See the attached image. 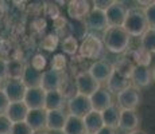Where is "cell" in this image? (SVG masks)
I'll return each mask as SVG.
<instances>
[{
  "label": "cell",
  "mask_w": 155,
  "mask_h": 134,
  "mask_svg": "<svg viewBox=\"0 0 155 134\" xmlns=\"http://www.w3.org/2000/svg\"><path fill=\"white\" fill-rule=\"evenodd\" d=\"M104 47L112 54H123L130 47L131 36L123 27H108L103 35Z\"/></svg>",
  "instance_id": "obj_1"
},
{
  "label": "cell",
  "mask_w": 155,
  "mask_h": 134,
  "mask_svg": "<svg viewBox=\"0 0 155 134\" xmlns=\"http://www.w3.org/2000/svg\"><path fill=\"white\" fill-rule=\"evenodd\" d=\"M123 28L128 32L131 38H142L143 34L148 30L147 20L144 16V10H140L138 7L128 8V14Z\"/></svg>",
  "instance_id": "obj_2"
},
{
  "label": "cell",
  "mask_w": 155,
  "mask_h": 134,
  "mask_svg": "<svg viewBox=\"0 0 155 134\" xmlns=\"http://www.w3.org/2000/svg\"><path fill=\"white\" fill-rule=\"evenodd\" d=\"M104 50V42L101 38L96 36L94 34L86 35L82 40V43L80 44V55L85 59H99L103 55Z\"/></svg>",
  "instance_id": "obj_3"
},
{
  "label": "cell",
  "mask_w": 155,
  "mask_h": 134,
  "mask_svg": "<svg viewBox=\"0 0 155 134\" xmlns=\"http://www.w3.org/2000/svg\"><path fill=\"white\" fill-rule=\"evenodd\" d=\"M74 83H76L77 93L85 95V97H92L97 90L101 89V85L89 74L88 70L80 71L74 78Z\"/></svg>",
  "instance_id": "obj_4"
},
{
  "label": "cell",
  "mask_w": 155,
  "mask_h": 134,
  "mask_svg": "<svg viewBox=\"0 0 155 134\" xmlns=\"http://www.w3.org/2000/svg\"><path fill=\"white\" fill-rule=\"evenodd\" d=\"M116 98H117L116 105L120 107V110H136V107L140 105L142 101L140 90L136 89L135 86H131L124 91L119 93Z\"/></svg>",
  "instance_id": "obj_5"
},
{
  "label": "cell",
  "mask_w": 155,
  "mask_h": 134,
  "mask_svg": "<svg viewBox=\"0 0 155 134\" xmlns=\"http://www.w3.org/2000/svg\"><path fill=\"white\" fill-rule=\"evenodd\" d=\"M68 107V114L70 115H76V117L84 118L86 114L92 111V103H91V98L85 97L82 94H76L73 98H70L66 103Z\"/></svg>",
  "instance_id": "obj_6"
},
{
  "label": "cell",
  "mask_w": 155,
  "mask_h": 134,
  "mask_svg": "<svg viewBox=\"0 0 155 134\" xmlns=\"http://www.w3.org/2000/svg\"><path fill=\"white\" fill-rule=\"evenodd\" d=\"M88 71L100 85H103V83H107L111 79L112 74L115 73V66L112 63H109V62L100 59V61H94L89 66Z\"/></svg>",
  "instance_id": "obj_7"
},
{
  "label": "cell",
  "mask_w": 155,
  "mask_h": 134,
  "mask_svg": "<svg viewBox=\"0 0 155 134\" xmlns=\"http://www.w3.org/2000/svg\"><path fill=\"white\" fill-rule=\"evenodd\" d=\"M2 90L7 95L10 102H22L25 99L27 87L20 79H7L2 86Z\"/></svg>",
  "instance_id": "obj_8"
},
{
  "label": "cell",
  "mask_w": 155,
  "mask_h": 134,
  "mask_svg": "<svg viewBox=\"0 0 155 134\" xmlns=\"http://www.w3.org/2000/svg\"><path fill=\"white\" fill-rule=\"evenodd\" d=\"M128 14V8L121 2H113V4L105 11L108 27H123Z\"/></svg>",
  "instance_id": "obj_9"
},
{
  "label": "cell",
  "mask_w": 155,
  "mask_h": 134,
  "mask_svg": "<svg viewBox=\"0 0 155 134\" xmlns=\"http://www.w3.org/2000/svg\"><path fill=\"white\" fill-rule=\"evenodd\" d=\"M65 82V75L61 71H57L50 67L49 70H45L42 73V83L41 87L45 91H55L61 90L62 85Z\"/></svg>",
  "instance_id": "obj_10"
},
{
  "label": "cell",
  "mask_w": 155,
  "mask_h": 134,
  "mask_svg": "<svg viewBox=\"0 0 155 134\" xmlns=\"http://www.w3.org/2000/svg\"><path fill=\"white\" fill-rule=\"evenodd\" d=\"M85 28L88 31H105L108 28V22H107V15L104 11H100L97 8H92L88 16L84 19Z\"/></svg>",
  "instance_id": "obj_11"
},
{
  "label": "cell",
  "mask_w": 155,
  "mask_h": 134,
  "mask_svg": "<svg viewBox=\"0 0 155 134\" xmlns=\"http://www.w3.org/2000/svg\"><path fill=\"white\" fill-rule=\"evenodd\" d=\"M45 101H46V91L42 87L27 89L23 102L30 110L45 109Z\"/></svg>",
  "instance_id": "obj_12"
},
{
  "label": "cell",
  "mask_w": 155,
  "mask_h": 134,
  "mask_svg": "<svg viewBox=\"0 0 155 134\" xmlns=\"http://www.w3.org/2000/svg\"><path fill=\"white\" fill-rule=\"evenodd\" d=\"M91 98V103H92V109L96 110V111H104L105 109H108L109 106L113 105V98H112V93L108 89L101 87L100 90H97Z\"/></svg>",
  "instance_id": "obj_13"
},
{
  "label": "cell",
  "mask_w": 155,
  "mask_h": 134,
  "mask_svg": "<svg viewBox=\"0 0 155 134\" xmlns=\"http://www.w3.org/2000/svg\"><path fill=\"white\" fill-rule=\"evenodd\" d=\"M131 82L139 90L143 87H147L153 82V70L148 66H135L132 71V76H131Z\"/></svg>",
  "instance_id": "obj_14"
},
{
  "label": "cell",
  "mask_w": 155,
  "mask_h": 134,
  "mask_svg": "<svg viewBox=\"0 0 155 134\" xmlns=\"http://www.w3.org/2000/svg\"><path fill=\"white\" fill-rule=\"evenodd\" d=\"M139 122H140V118H139L136 110H121L117 129L126 133H132L138 130Z\"/></svg>",
  "instance_id": "obj_15"
},
{
  "label": "cell",
  "mask_w": 155,
  "mask_h": 134,
  "mask_svg": "<svg viewBox=\"0 0 155 134\" xmlns=\"http://www.w3.org/2000/svg\"><path fill=\"white\" fill-rule=\"evenodd\" d=\"M91 3L86 0H71L68 3V15L73 20H82L91 12Z\"/></svg>",
  "instance_id": "obj_16"
},
{
  "label": "cell",
  "mask_w": 155,
  "mask_h": 134,
  "mask_svg": "<svg viewBox=\"0 0 155 134\" xmlns=\"http://www.w3.org/2000/svg\"><path fill=\"white\" fill-rule=\"evenodd\" d=\"M68 115L69 114H68L65 110H51V111H47L46 130L47 132L64 130L65 125H66V121H68Z\"/></svg>",
  "instance_id": "obj_17"
},
{
  "label": "cell",
  "mask_w": 155,
  "mask_h": 134,
  "mask_svg": "<svg viewBox=\"0 0 155 134\" xmlns=\"http://www.w3.org/2000/svg\"><path fill=\"white\" fill-rule=\"evenodd\" d=\"M46 121H47V111L45 109L30 110L26 122L34 132H42L46 130Z\"/></svg>",
  "instance_id": "obj_18"
},
{
  "label": "cell",
  "mask_w": 155,
  "mask_h": 134,
  "mask_svg": "<svg viewBox=\"0 0 155 134\" xmlns=\"http://www.w3.org/2000/svg\"><path fill=\"white\" fill-rule=\"evenodd\" d=\"M28 111L30 109L26 106V103L23 101L22 102H12L8 106L5 115L10 118V121L12 123H19V122H26Z\"/></svg>",
  "instance_id": "obj_19"
},
{
  "label": "cell",
  "mask_w": 155,
  "mask_h": 134,
  "mask_svg": "<svg viewBox=\"0 0 155 134\" xmlns=\"http://www.w3.org/2000/svg\"><path fill=\"white\" fill-rule=\"evenodd\" d=\"M68 103V99L62 94L61 90L55 91H46V101H45V110H64L65 105Z\"/></svg>",
  "instance_id": "obj_20"
},
{
  "label": "cell",
  "mask_w": 155,
  "mask_h": 134,
  "mask_svg": "<svg viewBox=\"0 0 155 134\" xmlns=\"http://www.w3.org/2000/svg\"><path fill=\"white\" fill-rule=\"evenodd\" d=\"M82 120H84V125L88 134H96L100 129L104 127V121L103 117H101V113L96 111V110H92Z\"/></svg>",
  "instance_id": "obj_21"
},
{
  "label": "cell",
  "mask_w": 155,
  "mask_h": 134,
  "mask_svg": "<svg viewBox=\"0 0 155 134\" xmlns=\"http://www.w3.org/2000/svg\"><path fill=\"white\" fill-rule=\"evenodd\" d=\"M20 80H22L23 85L27 89L41 87V83H42V73L35 70V68L31 67L30 64H26L25 73H23V76Z\"/></svg>",
  "instance_id": "obj_22"
},
{
  "label": "cell",
  "mask_w": 155,
  "mask_h": 134,
  "mask_svg": "<svg viewBox=\"0 0 155 134\" xmlns=\"http://www.w3.org/2000/svg\"><path fill=\"white\" fill-rule=\"evenodd\" d=\"M128 87H131V79L123 76L121 74H119L117 71H115V73L112 74L111 79L107 82V89H108L111 93H115L116 95L119 93H121V91H124Z\"/></svg>",
  "instance_id": "obj_23"
},
{
  "label": "cell",
  "mask_w": 155,
  "mask_h": 134,
  "mask_svg": "<svg viewBox=\"0 0 155 134\" xmlns=\"http://www.w3.org/2000/svg\"><path fill=\"white\" fill-rule=\"evenodd\" d=\"M120 114H121V110L116 103H113V105L109 106L108 109H105L104 111H101V117H103V121H104V126L117 129L119 122H120Z\"/></svg>",
  "instance_id": "obj_24"
},
{
  "label": "cell",
  "mask_w": 155,
  "mask_h": 134,
  "mask_svg": "<svg viewBox=\"0 0 155 134\" xmlns=\"http://www.w3.org/2000/svg\"><path fill=\"white\" fill-rule=\"evenodd\" d=\"M65 134H88L84 125V120L76 115H68L66 125L64 127Z\"/></svg>",
  "instance_id": "obj_25"
},
{
  "label": "cell",
  "mask_w": 155,
  "mask_h": 134,
  "mask_svg": "<svg viewBox=\"0 0 155 134\" xmlns=\"http://www.w3.org/2000/svg\"><path fill=\"white\" fill-rule=\"evenodd\" d=\"M130 59L134 62L135 66H148L150 67L151 59H153V54L148 52L143 47H138L134 48L130 54Z\"/></svg>",
  "instance_id": "obj_26"
},
{
  "label": "cell",
  "mask_w": 155,
  "mask_h": 134,
  "mask_svg": "<svg viewBox=\"0 0 155 134\" xmlns=\"http://www.w3.org/2000/svg\"><path fill=\"white\" fill-rule=\"evenodd\" d=\"M8 61V79H22L26 64L20 59H7Z\"/></svg>",
  "instance_id": "obj_27"
},
{
  "label": "cell",
  "mask_w": 155,
  "mask_h": 134,
  "mask_svg": "<svg viewBox=\"0 0 155 134\" xmlns=\"http://www.w3.org/2000/svg\"><path fill=\"white\" fill-rule=\"evenodd\" d=\"M61 47L64 54H66V55H76L80 51V44L77 42L76 36H73V35L65 36L61 42Z\"/></svg>",
  "instance_id": "obj_28"
},
{
  "label": "cell",
  "mask_w": 155,
  "mask_h": 134,
  "mask_svg": "<svg viewBox=\"0 0 155 134\" xmlns=\"http://www.w3.org/2000/svg\"><path fill=\"white\" fill-rule=\"evenodd\" d=\"M134 68H135V64H134V62L130 58H121L115 64V71H117L119 74H121V75L128 79H131V76H132Z\"/></svg>",
  "instance_id": "obj_29"
},
{
  "label": "cell",
  "mask_w": 155,
  "mask_h": 134,
  "mask_svg": "<svg viewBox=\"0 0 155 134\" xmlns=\"http://www.w3.org/2000/svg\"><path fill=\"white\" fill-rule=\"evenodd\" d=\"M140 47L147 50L148 52L155 54V30L148 28L143 34V36L140 38Z\"/></svg>",
  "instance_id": "obj_30"
},
{
  "label": "cell",
  "mask_w": 155,
  "mask_h": 134,
  "mask_svg": "<svg viewBox=\"0 0 155 134\" xmlns=\"http://www.w3.org/2000/svg\"><path fill=\"white\" fill-rule=\"evenodd\" d=\"M59 44V36L57 34H47L46 36L42 39V43H41V46H42L43 50H46V51L49 52H53L57 50V47H58Z\"/></svg>",
  "instance_id": "obj_31"
},
{
  "label": "cell",
  "mask_w": 155,
  "mask_h": 134,
  "mask_svg": "<svg viewBox=\"0 0 155 134\" xmlns=\"http://www.w3.org/2000/svg\"><path fill=\"white\" fill-rule=\"evenodd\" d=\"M68 66V59L65 56V54H55L53 56V61H51V68H54L57 71H61L64 73V70Z\"/></svg>",
  "instance_id": "obj_32"
},
{
  "label": "cell",
  "mask_w": 155,
  "mask_h": 134,
  "mask_svg": "<svg viewBox=\"0 0 155 134\" xmlns=\"http://www.w3.org/2000/svg\"><path fill=\"white\" fill-rule=\"evenodd\" d=\"M30 66L34 67L35 70L41 71V73H43V71H45V67L47 66V59H46V56H45L43 54H35V55L31 58Z\"/></svg>",
  "instance_id": "obj_33"
},
{
  "label": "cell",
  "mask_w": 155,
  "mask_h": 134,
  "mask_svg": "<svg viewBox=\"0 0 155 134\" xmlns=\"http://www.w3.org/2000/svg\"><path fill=\"white\" fill-rule=\"evenodd\" d=\"M10 134H35V132L27 125V122H19L14 123Z\"/></svg>",
  "instance_id": "obj_34"
},
{
  "label": "cell",
  "mask_w": 155,
  "mask_h": 134,
  "mask_svg": "<svg viewBox=\"0 0 155 134\" xmlns=\"http://www.w3.org/2000/svg\"><path fill=\"white\" fill-rule=\"evenodd\" d=\"M45 15L46 16H49L50 19H53V20H57L58 17H61L59 16V8L55 5V3H45Z\"/></svg>",
  "instance_id": "obj_35"
},
{
  "label": "cell",
  "mask_w": 155,
  "mask_h": 134,
  "mask_svg": "<svg viewBox=\"0 0 155 134\" xmlns=\"http://www.w3.org/2000/svg\"><path fill=\"white\" fill-rule=\"evenodd\" d=\"M144 16L150 30H155V3L150 7L144 8Z\"/></svg>",
  "instance_id": "obj_36"
},
{
  "label": "cell",
  "mask_w": 155,
  "mask_h": 134,
  "mask_svg": "<svg viewBox=\"0 0 155 134\" xmlns=\"http://www.w3.org/2000/svg\"><path fill=\"white\" fill-rule=\"evenodd\" d=\"M12 122L5 114H0V134H10L12 129Z\"/></svg>",
  "instance_id": "obj_37"
},
{
  "label": "cell",
  "mask_w": 155,
  "mask_h": 134,
  "mask_svg": "<svg viewBox=\"0 0 155 134\" xmlns=\"http://www.w3.org/2000/svg\"><path fill=\"white\" fill-rule=\"evenodd\" d=\"M113 2H115V0H94L92 4H93V8H97V10L105 12V11L113 4Z\"/></svg>",
  "instance_id": "obj_38"
},
{
  "label": "cell",
  "mask_w": 155,
  "mask_h": 134,
  "mask_svg": "<svg viewBox=\"0 0 155 134\" xmlns=\"http://www.w3.org/2000/svg\"><path fill=\"white\" fill-rule=\"evenodd\" d=\"M8 79V61L0 58V82Z\"/></svg>",
  "instance_id": "obj_39"
},
{
  "label": "cell",
  "mask_w": 155,
  "mask_h": 134,
  "mask_svg": "<svg viewBox=\"0 0 155 134\" xmlns=\"http://www.w3.org/2000/svg\"><path fill=\"white\" fill-rule=\"evenodd\" d=\"M10 99L7 98V95L4 94V91L0 89V114H5L8 106H10Z\"/></svg>",
  "instance_id": "obj_40"
},
{
  "label": "cell",
  "mask_w": 155,
  "mask_h": 134,
  "mask_svg": "<svg viewBox=\"0 0 155 134\" xmlns=\"http://www.w3.org/2000/svg\"><path fill=\"white\" fill-rule=\"evenodd\" d=\"M45 27H46V20L42 19V17H38V19H35L34 22H32V28L38 32L43 31Z\"/></svg>",
  "instance_id": "obj_41"
},
{
  "label": "cell",
  "mask_w": 155,
  "mask_h": 134,
  "mask_svg": "<svg viewBox=\"0 0 155 134\" xmlns=\"http://www.w3.org/2000/svg\"><path fill=\"white\" fill-rule=\"evenodd\" d=\"M96 134H116V129H113V127H108V126H104L103 129H100Z\"/></svg>",
  "instance_id": "obj_42"
},
{
  "label": "cell",
  "mask_w": 155,
  "mask_h": 134,
  "mask_svg": "<svg viewBox=\"0 0 155 134\" xmlns=\"http://www.w3.org/2000/svg\"><path fill=\"white\" fill-rule=\"evenodd\" d=\"M128 134H147L146 132H143V130H135V132L132 133H128Z\"/></svg>",
  "instance_id": "obj_43"
},
{
  "label": "cell",
  "mask_w": 155,
  "mask_h": 134,
  "mask_svg": "<svg viewBox=\"0 0 155 134\" xmlns=\"http://www.w3.org/2000/svg\"><path fill=\"white\" fill-rule=\"evenodd\" d=\"M49 134H65L64 130H57V132H49Z\"/></svg>",
  "instance_id": "obj_44"
},
{
  "label": "cell",
  "mask_w": 155,
  "mask_h": 134,
  "mask_svg": "<svg viewBox=\"0 0 155 134\" xmlns=\"http://www.w3.org/2000/svg\"><path fill=\"white\" fill-rule=\"evenodd\" d=\"M35 134H49L47 130H42V132H35Z\"/></svg>",
  "instance_id": "obj_45"
},
{
  "label": "cell",
  "mask_w": 155,
  "mask_h": 134,
  "mask_svg": "<svg viewBox=\"0 0 155 134\" xmlns=\"http://www.w3.org/2000/svg\"><path fill=\"white\" fill-rule=\"evenodd\" d=\"M153 80L155 82V66H154V68H153Z\"/></svg>",
  "instance_id": "obj_46"
},
{
  "label": "cell",
  "mask_w": 155,
  "mask_h": 134,
  "mask_svg": "<svg viewBox=\"0 0 155 134\" xmlns=\"http://www.w3.org/2000/svg\"><path fill=\"white\" fill-rule=\"evenodd\" d=\"M0 89H2V87H0Z\"/></svg>",
  "instance_id": "obj_47"
}]
</instances>
